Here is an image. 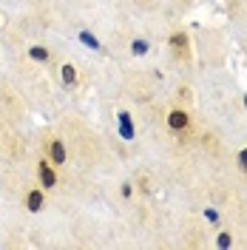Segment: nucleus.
Instances as JSON below:
<instances>
[{
	"label": "nucleus",
	"mask_w": 247,
	"mask_h": 250,
	"mask_svg": "<svg viewBox=\"0 0 247 250\" xmlns=\"http://www.w3.org/2000/svg\"><path fill=\"white\" fill-rule=\"evenodd\" d=\"M168 46L173 48L176 57H185V60L190 57V40H187L185 31H173V34L168 37Z\"/></svg>",
	"instance_id": "nucleus-1"
},
{
	"label": "nucleus",
	"mask_w": 247,
	"mask_h": 250,
	"mask_svg": "<svg viewBox=\"0 0 247 250\" xmlns=\"http://www.w3.org/2000/svg\"><path fill=\"white\" fill-rule=\"evenodd\" d=\"M48 162H51V165H65V162H68V151H65V142L62 140L48 142Z\"/></svg>",
	"instance_id": "nucleus-2"
},
{
	"label": "nucleus",
	"mask_w": 247,
	"mask_h": 250,
	"mask_svg": "<svg viewBox=\"0 0 247 250\" xmlns=\"http://www.w3.org/2000/svg\"><path fill=\"white\" fill-rule=\"evenodd\" d=\"M26 208H29L31 213H40L43 208H46V190L43 188H34L26 193Z\"/></svg>",
	"instance_id": "nucleus-3"
},
{
	"label": "nucleus",
	"mask_w": 247,
	"mask_h": 250,
	"mask_svg": "<svg viewBox=\"0 0 247 250\" xmlns=\"http://www.w3.org/2000/svg\"><path fill=\"white\" fill-rule=\"evenodd\" d=\"M37 176H40V185L46 188V190L57 185V173H54V168H51V162H48V159H43V162L37 165Z\"/></svg>",
	"instance_id": "nucleus-4"
},
{
	"label": "nucleus",
	"mask_w": 247,
	"mask_h": 250,
	"mask_svg": "<svg viewBox=\"0 0 247 250\" xmlns=\"http://www.w3.org/2000/svg\"><path fill=\"white\" fill-rule=\"evenodd\" d=\"M120 137H123L125 142H131L134 137H137V128H134V117L128 114V111H120Z\"/></svg>",
	"instance_id": "nucleus-5"
},
{
	"label": "nucleus",
	"mask_w": 247,
	"mask_h": 250,
	"mask_svg": "<svg viewBox=\"0 0 247 250\" xmlns=\"http://www.w3.org/2000/svg\"><path fill=\"white\" fill-rule=\"evenodd\" d=\"M187 125H190V117H187V111L173 108V111L168 114V128H170V131H185Z\"/></svg>",
	"instance_id": "nucleus-6"
},
{
	"label": "nucleus",
	"mask_w": 247,
	"mask_h": 250,
	"mask_svg": "<svg viewBox=\"0 0 247 250\" xmlns=\"http://www.w3.org/2000/svg\"><path fill=\"white\" fill-rule=\"evenodd\" d=\"M60 80H62V85H68V88H74L77 85V68L71 65V62H65V65H60Z\"/></svg>",
	"instance_id": "nucleus-7"
},
{
	"label": "nucleus",
	"mask_w": 247,
	"mask_h": 250,
	"mask_svg": "<svg viewBox=\"0 0 247 250\" xmlns=\"http://www.w3.org/2000/svg\"><path fill=\"white\" fill-rule=\"evenodd\" d=\"M29 57L34 62H48V60H51V51H48L46 46H31L29 48Z\"/></svg>",
	"instance_id": "nucleus-8"
},
{
	"label": "nucleus",
	"mask_w": 247,
	"mask_h": 250,
	"mask_svg": "<svg viewBox=\"0 0 247 250\" xmlns=\"http://www.w3.org/2000/svg\"><path fill=\"white\" fill-rule=\"evenodd\" d=\"M148 48H151V43L139 37V40H134V43H131V54H134V57H145V54H148Z\"/></svg>",
	"instance_id": "nucleus-9"
},
{
	"label": "nucleus",
	"mask_w": 247,
	"mask_h": 250,
	"mask_svg": "<svg viewBox=\"0 0 247 250\" xmlns=\"http://www.w3.org/2000/svg\"><path fill=\"white\" fill-rule=\"evenodd\" d=\"M80 40H82V43H85V46H91L94 51H103V43H100V40H97V37H94L91 31H80Z\"/></svg>",
	"instance_id": "nucleus-10"
},
{
	"label": "nucleus",
	"mask_w": 247,
	"mask_h": 250,
	"mask_svg": "<svg viewBox=\"0 0 247 250\" xmlns=\"http://www.w3.org/2000/svg\"><path fill=\"white\" fill-rule=\"evenodd\" d=\"M216 245H219V248H230V245H233V236L227 233V230H222V233H219V239H216Z\"/></svg>",
	"instance_id": "nucleus-11"
},
{
	"label": "nucleus",
	"mask_w": 247,
	"mask_h": 250,
	"mask_svg": "<svg viewBox=\"0 0 247 250\" xmlns=\"http://www.w3.org/2000/svg\"><path fill=\"white\" fill-rule=\"evenodd\" d=\"M236 162H239V168L247 173V148H242V151L236 154Z\"/></svg>",
	"instance_id": "nucleus-12"
},
{
	"label": "nucleus",
	"mask_w": 247,
	"mask_h": 250,
	"mask_svg": "<svg viewBox=\"0 0 247 250\" xmlns=\"http://www.w3.org/2000/svg\"><path fill=\"white\" fill-rule=\"evenodd\" d=\"M205 219L216 225V222H219V213H216V210H213V208H205Z\"/></svg>",
	"instance_id": "nucleus-13"
},
{
	"label": "nucleus",
	"mask_w": 247,
	"mask_h": 250,
	"mask_svg": "<svg viewBox=\"0 0 247 250\" xmlns=\"http://www.w3.org/2000/svg\"><path fill=\"white\" fill-rule=\"evenodd\" d=\"M120 193H123V199H131V193H134V188H131V182H123V188H120Z\"/></svg>",
	"instance_id": "nucleus-14"
},
{
	"label": "nucleus",
	"mask_w": 247,
	"mask_h": 250,
	"mask_svg": "<svg viewBox=\"0 0 247 250\" xmlns=\"http://www.w3.org/2000/svg\"><path fill=\"white\" fill-rule=\"evenodd\" d=\"M245 108H247V94H245Z\"/></svg>",
	"instance_id": "nucleus-15"
}]
</instances>
